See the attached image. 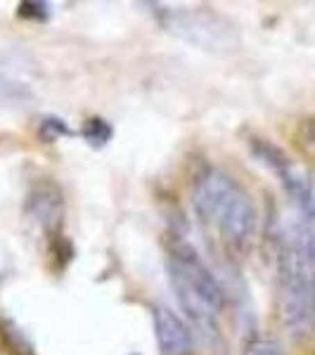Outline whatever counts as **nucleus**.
I'll list each match as a JSON object with an SVG mask.
<instances>
[{
	"instance_id": "nucleus-1",
	"label": "nucleus",
	"mask_w": 315,
	"mask_h": 355,
	"mask_svg": "<svg viewBox=\"0 0 315 355\" xmlns=\"http://www.w3.org/2000/svg\"><path fill=\"white\" fill-rule=\"evenodd\" d=\"M166 275L180 311L190 320L192 329L204 339L219 336V320L225 306V291L204 259L185 239H171L166 254Z\"/></svg>"
},
{
	"instance_id": "nucleus-2",
	"label": "nucleus",
	"mask_w": 315,
	"mask_h": 355,
	"mask_svg": "<svg viewBox=\"0 0 315 355\" xmlns=\"http://www.w3.org/2000/svg\"><path fill=\"white\" fill-rule=\"evenodd\" d=\"M192 206L197 218L225 244L244 249L259 227V211L249 192L221 168H206L192 185Z\"/></svg>"
},
{
	"instance_id": "nucleus-3",
	"label": "nucleus",
	"mask_w": 315,
	"mask_h": 355,
	"mask_svg": "<svg viewBox=\"0 0 315 355\" xmlns=\"http://www.w3.org/2000/svg\"><path fill=\"white\" fill-rule=\"evenodd\" d=\"M315 268V232L306 223L291 225L280 239L278 275L280 308L287 329L294 336H306L315 324L311 275Z\"/></svg>"
},
{
	"instance_id": "nucleus-4",
	"label": "nucleus",
	"mask_w": 315,
	"mask_h": 355,
	"mask_svg": "<svg viewBox=\"0 0 315 355\" xmlns=\"http://www.w3.org/2000/svg\"><path fill=\"white\" fill-rule=\"evenodd\" d=\"M152 8L154 19L164 31L173 33L180 41L194 45L206 53L228 55L239 45L235 26L211 8H173V5H147Z\"/></svg>"
},
{
	"instance_id": "nucleus-5",
	"label": "nucleus",
	"mask_w": 315,
	"mask_h": 355,
	"mask_svg": "<svg viewBox=\"0 0 315 355\" xmlns=\"http://www.w3.org/2000/svg\"><path fill=\"white\" fill-rule=\"evenodd\" d=\"M154 334H157L159 353L162 355H192L194 334L190 324L169 306H154Z\"/></svg>"
},
{
	"instance_id": "nucleus-6",
	"label": "nucleus",
	"mask_w": 315,
	"mask_h": 355,
	"mask_svg": "<svg viewBox=\"0 0 315 355\" xmlns=\"http://www.w3.org/2000/svg\"><path fill=\"white\" fill-rule=\"evenodd\" d=\"M26 214L36 220V225L53 237H60L62 216H65V199L60 187L48 180H38L26 197Z\"/></svg>"
},
{
	"instance_id": "nucleus-7",
	"label": "nucleus",
	"mask_w": 315,
	"mask_h": 355,
	"mask_svg": "<svg viewBox=\"0 0 315 355\" xmlns=\"http://www.w3.org/2000/svg\"><path fill=\"white\" fill-rule=\"evenodd\" d=\"M0 339L8 346V351L12 355H33V348H31V341L24 336L12 320H3L0 322Z\"/></svg>"
},
{
	"instance_id": "nucleus-8",
	"label": "nucleus",
	"mask_w": 315,
	"mask_h": 355,
	"mask_svg": "<svg viewBox=\"0 0 315 355\" xmlns=\"http://www.w3.org/2000/svg\"><path fill=\"white\" fill-rule=\"evenodd\" d=\"M81 135L85 137V142H88V145H93V147H105L107 142L112 140L114 128H112V123H107V121H105V119L93 116V119H88V121L83 123Z\"/></svg>"
},
{
	"instance_id": "nucleus-9",
	"label": "nucleus",
	"mask_w": 315,
	"mask_h": 355,
	"mask_svg": "<svg viewBox=\"0 0 315 355\" xmlns=\"http://www.w3.org/2000/svg\"><path fill=\"white\" fill-rule=\"evenodd\" d=\"M294 142L303 157L315 159V116L303 119L294 133Z\"/></svg>"
},
{
	"instance_id": "nucleus-10",
	"label": "nucleus",
	"mask_w": 315,
	"mask_h": 355,
	"mask_svg": "<svg viewBox=\"0 0 315 355\" xmlns=\"http://www.w3.org/2000/svg\"><path fill=\"white\" fill-rule=\"evenodd\" d=\"M67 135H74L71 128L67 125V121H62L60 116H45L41 123H38V137L43 142H57L60 137H67Z\"/></svg>"
},
{
	"instance_id": "nucleus-11",
	"label": "nucleus",
	"mask_w": 315,
	"mask_h": 355,
	"mask_svg": "<svg viewBox=\"0 0 315 355\" xmlns=\"http://www.w3.org/2000/svg\"><path fill=\"white\" fill-rule=\"evenodd\" d=\"M299 211L303 216V223L315 232V175L308 178V187H306V194H303V199L299 204Z\"/></svg>"
},
{
	"instance_id": "nucleus-12",
	"label": "nucleus",
	"mask_w": 315,
	"mask_h": 355,
	"mask_svg": "<svg viewBox=\"0 0 315 355\" xmlns=\"http://www.w3.org/2000/svg\"><path fill=\"white\" fill-rule=\"evenodd\" d=\"M244 355H282V353H280V346L275 341L259 336V339H251L247 343V348H244Z\"/></svg>"
},
{
	"instance_id": "nucleus-13",
	"label": "nucleus",
	"mask_w": 315,
	"mask_h": 355,
	"mask_svg": "<svg viewBox=\"0 0 315 355\" xmlns=\"http://www.w3.org/2000/svg\"><path fill=\"white\" fill-rule=\"evenodd\" d=\"M17 15L24 17V19H45L50 15V10L45 3H19Z\"/></svg>"
},
{
	"instance_id": "nucleus-14",
	"label": "nucleus",
	"mask_w": 315,
	"mask_h": 355,
	"mask_svg": "<svg viewBox=\"0 0 315 355\" xmlns=\"http://www.w3.org/2000/svg\"><path fill=\"white\" fill-rule=\"evenodd\" d=\"M311 294H313V306H315V268H313V275H311Z\"/></svg>"
}]
</instances>
